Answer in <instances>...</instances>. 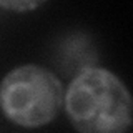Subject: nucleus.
Masks as SVG:
<instances>
[{
    "mask_svg": "<svg viewBox=\"0 0 133 133\" xmlns=\"http://www.w3.org/2000/svg\"><path fill=\"white\" fill-rule=\"evenodd\" d=\"M63 105L78 133H127L133 103L123 82L102 66H87L73 77Z\"/></svg>",
    "mask_w": 133,
    "mask_h": 133,
    "instance_id": "nucleus-1",
    "label": "nucleus"
},
{
    "mask_svg": "<svg viewBox=\"0 0 133 133\" xmlns=\"http://www.w3.org/2000/svg\"><path fill=\"white\" fill-rule=\"evenodd\" d=\"M63 87L48 68L35 63L10 70L0 83V108L10 122L38 128L58 116L63 107Z\"/></svg>",
    "mask_w": 133,
    "mask_h": 133,
    "instance_id": "nucleus-2",
    "label": "nucleus"
},
{
    "mask_svg": "<svg viewBox=\"0 0 133 133\" xmlns=\"http://www.w3.org/2000/svg\"><path fill=\"white\" fill-rule=\"evenodd\" d=\"M40 5V2H30V0H23V2H0V7L2 8H8V10L14 12H28L33 10Z\"/></svg>",
    "mask_w": 133,
    "mask_h": 133,
    "instance_id": "nucleus-3",
    "label": "nucleus"
}]
</instances>
